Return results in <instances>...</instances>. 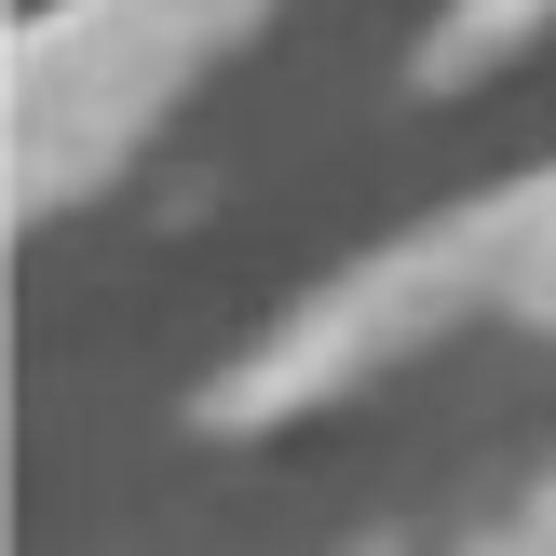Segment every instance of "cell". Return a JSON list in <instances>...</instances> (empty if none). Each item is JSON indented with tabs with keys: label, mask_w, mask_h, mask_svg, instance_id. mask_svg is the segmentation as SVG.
<instances>
[{
	"label": "cell",
	"mask_w": 556,
	"mask_h": 556,
	"mask_svg": "<svg viewBox=\"0 0 556 556\" xmlns=\"http://www.w3.org/2000/svg\"><path fill=\"white\" fill-rule=\"evenodd\" d=\"M68 14H96V0H0V27H14V54H41V41H54Z\"/></svg>",
	"instance_id": "1"
}]
</instances>
